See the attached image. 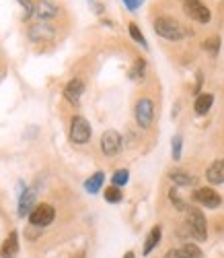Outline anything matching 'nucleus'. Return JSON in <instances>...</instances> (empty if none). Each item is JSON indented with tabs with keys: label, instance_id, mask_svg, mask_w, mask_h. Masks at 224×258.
<instances>
[{
	"label": "nucleus",
	"instance_id": "obj_12",
	"mask_svg": "<svg viewBox=\"0 0 224 258\" xmlns=\"http://www.w3.org/2000/svg\"><path fill=\"white\" fill-rule=\"evenodd\" d=\"M82 93H84V81H82V79H72V81L64 87V97H66V101H70V103H74V105L80 101Z\"/></svg>",
	"mask_w": 224,
	"mask_h": 258
},
{
	"label": "nucleus",
	"instance_id": "obj_28",
	"mask_svg": "<svg viewBox=\"0 0 224 258\" xmlns=\"http://www.w3.org/2000/svg\"><path fill=\"white\" fill-rule=\"evenodd\" d=\"M142 3H144V0H124V5H126L130 11H136V9H138Z\"/></svg>",
	"mask_w": 224,
	"mask_h": 258
},
{
	"label": "nucleus",
	"instance_id": "obj_8",
	"mask_svg": "<svg viewBox=\"0 0 224 258\" xmlns=\"http://www.w3.org/2000/svg\"><path fill=\"white\" fill-rule=\"evenodd\" d=\"M56 37V29L48 23H39L37 25H31L29 27V39L35 41V44H50V41H54Z\"/></svg>",
	"mask_w": 224,
	"mask_h": 258
},
{
	"label": "nucleus",
	"instance_id": "obj_13",
	"mask_svg": "<svg viewBox=\"0 0 224 258\" xmlns=\"http://www.w3.org/2000/svg\"><path fill=\"white\" fill-rule=\"evenodd\" d=\"M165 258H201V250L195 244H183L177 250H169Z\"/></svg>",
	"mask_w": 224,
	"mask_h": 258
},
{
	"label": "nucleus",
	"instance_id": "obj_10",
	"mask_svg": "<svg viewBox=\"0 0 224 258\" xmlns=\"http://www.w3.org/2000/svg\"><path fill=\"white\" fill-rule=\"evenodd\" d=\"M35 199H37V190L29 188L23 190L19 195V217H29V213L35 209Z\"/></svg>",
	"mask_w": 224,
	"mask_h": 258
},
{
	"label": "nucleus",
	"instance_id": "obj_17",
	"mask_svg": "<svg viewBox=\"0 0 224 258\" xmlns=\"http://www.w3.org/2000/svg\"><path fill=\"white\" fill-rule=\"evenodd\" d=\"M161 233H163L161 225H154V227L150 229L148 238H146V242H144V254H150V252L156 248V244L161 242Z\"/></svg>",
	"mask_w": 224,
	"mask_h": 258
},
{
	"label": "nucleus",
	"instance_id": "obj_4",
	"mask_svg": "<svg viewBox=\"0 0 224 258\" xmlns=\"http://www.w3.org/2000/svg\"><path fill=\"white\" fill-rule=\"evenodd\" d=\"M56 219V209L52 207V205H48V203H41V205H37L31 213H29V223H31V227H46V225H50L52 221Z\"/></svg>",
	"mask_w": 224,
	"mask_h": 258
},
{
	"label": "nucleus",
	"instance_id": "obj_18",
	"mask_svg": "<svg viewBox=\"0 0 224 258\" xmlns=\"http://www.w3.org/2000/svg\"><path fill=\"white\" fill-rule=\"evenodd\" d=\"M103 182H105V174L103 171H97V174H93L84 182V190L91 192V195H97V192L101 190V186H103Z\"/></svg>",
	"mask_w": 224,
	"mask_h": 258
},
{
	"label": "nucleus",
	"instance_id": "obj_7",
	"mask_svg": "<svg viewBox=\"0 0 224 258\" xmlns=\"http://www.w3.org/2000/svg\"><path fill=\"white\" fill-rule=\"evenodd\" d=\"M122 135L118 131H105L103 137H101V151L107 155V157H114L122 151Z\"/></svg>",
	"mask_w": 224,
	"mask_h": 258
},
{
	"label": "nucleus",
	"instance_id": "obj_26",
	"mask_svg": "<svg viewBox=\"0 0 224 258\" xmlns=\"http://www.w3.org/2000/svg\"><path fill=\"white\" fill-rule=\"evenodd\" d=\"M169 199H171V203L179 209V211H189V207L183 203V199L181 197H179V192L175 190V188H171V192H169Z\"/></svg>",
	"mask_w": 224,
	"mask_h": 258
},
{
	"label": "nucleus",
	"instance_id": "obj_15",
	"mask_svg": "<svg viewBox=\"0 0 224 258\" xmlns=\"http://www.w3.org/2000/svg\"><path fill=\"white\" fill-rule=\"evenodd\" d=\"M206 178H208L210 184H224V159H216L208 167Z\"/></svg>",
	"mask_w": 224,
	"mask_h": 258
},
{
	"label": "nucleus",
	"instance_id": "obj_16",
	"mask_svg": "<svg viewBox=\"0 0 224 258\" xmlns=\"http://www.w3.org/2000/svg\"><path fill=\"white\" fill-rule=\"evenodd\" d=\"M212 103H214V95H212V93H199L197 99H195V103H193V110H195L199 116H204V114L210 112Z\"/></svg>",
	"mask_w": 224,
	"mask_h": 258
},
{
	"label": "nucleus",
	"instance_id": "obj_25",
	"mask_svg": "<svg viewBox=\"0 0 224 258\" xmlns=\"http://www.w3.org/2000/svg\"><path fill=\"white\" fill-rule=\"evenodd\" d=\"M201 48H204L206 52H210L212 56H216V54H218V48H220V37H218V35H214V37L206 39L204 44H201Z\"/></svg>",
	"mask_w": 224,
	"mask_h": 258
},
{
	"label": "nucleus",
	"instance_id": "obj_2",
	"mask_svg": "<svg viewBox=\"0 0 224 258\" xmlns=\"http://www.w3.org/2000/svg\"><path fill=\"white\" fill-rule=\"evenodd\" d=\"M187 229L195 240H199V242L206 240L208 238V223H206L204 213L197 211V209H189L187 211Z\"/></svg>",
	"mask_w": 224,
	"mask_h": 258
},
{
	"label": "nucleus",
	"instance_id": "obj_14",
	"mask_svg": "<svg viewBox=\"0 0 224 258\" xmlns=\"http://www.w3.org/2000/svg\"><path fill=\"white\" fill-rule=\"evenodd\" d=\"M17 254H19V235H17V231H11L7 235V240L3 242V246H0V256L15 258Z\"/></svg>",
	"mask_w": 224,
	"mask_h": 258
},
{
	"label": "nucleus",
	"instance_id": "obj_3",
	"mask_svg": "<svg viewBox=\"0 0 224 258\" xmlns=\"http://www.w3.org/2000/svg\"><path fill=\"white\" fill-rule=\"evenodd\" d=\"M91 135H93V128L88 124V120L82 116H74L70 122V141L74 145H84L91 141Z\"/></svg>",
	"mask_w": 224,
	"mask_h": 258
},
{
	"label": "nucleus",
	"instance_id": "obj_27",
	"mask_svg": "<svg viewBox=\"0 0 224 258\" xmlns=\"http://www.w3.org/2000/svg\"><path fill=\"white\" fill-rule=\"evenodd\" d=\"M17 3L23 7V19L25 21L33 17V3H31V0H17Z\"/></svg>",
	"mask_w": 224,
	"mask_h": 258
},
{
	"label": "nucleus",
	"instance_id": "obj_22",
	"mask_svg": "<svg viewBox=\"0 0 224 258\" xmlns=\"http://www.w3.org/2000/svg\"><path fill=\"white\" fill-rule=\"evenodd\" d=\"M103 197H105V201H107V203H114V205H116V203H120V201L124 199L122 188H118V186H109V188L105 190V195H103Z\"/></svg>",
	"mask_w": 224,
	"mask_h": 258
},
{
	"label": "nucleus",
	"instance_id": "obj_6",
	"mask_svg": "<svg viewBox=\"0 0 224 258\" xmlns=\"http://www.w3.org/2000/svg\"><path fill=\"white\" fill-rule=\"evenodd\" d=\"M136 122L140 128H150L152 126V120H154V103L148 99V97H142L138 103H136Z\"/></svg>",
	"mask_w": 224,
	"mask_h": 258
},
{
	"label": "nucleus",
	"instance_id": "obj_21",
	"mask_svg": "<svg viewBox=\"0 0 224 258\" xmlns=\"http://www.w3.org/2000/svg\"><path fill=\"white\" fill-rule=\"evenodd\" d=\"M128 31H130V35H132L134 41H138L142 48H148V41H146V37L142 35V31H140V27H138L136 23H130V25H128Z\"/></svg>",
	"mask_w": 224,
	"mask_h": 258
},
{
	"label": "nucleus",
	"instance_id": "obj_23",
	"mask_svg": "<svg viewBox=\"0 0 224 258\" xmlns=\"http://www.w3.org/2000/svg\"><path fill=\"white\" fill-rule=\"evenodd\" d=\"M181 147H183V137L181 135H175L171 139V151H173V159L175 161L181 159Z\"/></svg>",
	"mask_w": 224,
	"mask_h": 258
},
{
	"label": "nucleus",
	"instance_id": "obj_1",
	"mask_svg": "<svg viewBox=\"0 0 224 258\" xmlns=\"http://www.w3.org/2000/svg\"><path fill=\"white\" fill-rule=\"evenodd\" d=\"M154 31L159 33L161 37L173 39V41L191 35V31H187V29H185L181 23H179L177 19H173V17H159V19L154 21Z\"/></svg>",
	"mask_w": 224,
	"mask_h": 258
},
{
	"label": "nucleus",
	"instance_id": "obj_29",
	"mask_svg": "<svg viewBox=\"0 0 224 258\" xmlns=\"http://www.w3.org/2000/svg\"><path fill=\"white\" fill-rule=\"evenodd\" d=\"M124 258H136V256H134V252H126Z\"/></svg>",
	"mask_w": 224,
	"mask_h": 258
},
{
	"label": "nucleus",
	"instance_id": "obj_20",
	"mask_svg": "<svg viewBox=\"0 0 224 258\" xmlns=\"http://www.w3.org/2000/svg\"><path fill=\"white\" fill-rule=\"evenodd\" d=\"M144 73H146V60L138 58L136 62H134L132 71H130V79L132 81H142L144 79Z\"/></svg>",
	"mask_w": 224,
	"mask_h": 258
},
{
	"label": "nucleus",
	"instance_id": "obj_5",
	"mask_svg": "<svg viewBox=\"0 0 224 258\" xmlns=\"http://www.w3.org/2000/svg\"><path fill=\"white\" fill-rule=\"evenodd\" d=\"M183 11L189 19L197 21V23H210V19H212V13L206 5H201L199 0H185L183 3Z\"/></svg>",
	"mask_w": 224,
	"mask_h": 258
},
{
	"label": "nucleus",
	"instance_id": "obj_19",
	"mask_svg": "<svg viewBox=\"0 0 224 258\" xmlns=\"http://www.w3.org/2000/svg\"><path fill=\"white\" fill-rule=\"evenodd\" d=\"M171 182L177 184V186H193L195 184V178L185 174V171H171Z\"/></svg>",
	"mask_w": 224,
	"mask_h": 258
},
{
	"label": "nucleus",
	"instance_id": "obj_9",
	"mask_svg": "<svg viewBox=\"0 0 224 258\" xmlns=\"http://www.w3.org/2000/svg\"><path fill=\"white\" fill-rule=\"evenodd\" d=\"M60 13V9L52 3V0H37V3L33 5V15L41 21V23H46V21L50 19H56Z\"/></svg>",
	"mask_w": 224,
	"mask_h": 258
},
{
	"label": "nucleus",
	"instance_id": "obj_11",
	"mask_svg": "<svg viewBox=\"0 0 224 258\" xmlns=\"http://www.w3.org/2000/svg\"><path fill=\"white\" fill-rule=\"evenodd\" d=\"M193 199H195L199 205L208 207V209H216V207H220V203H222L220 195H218L216 190H212V188H199V190H195Z\"/></svg>",
	"mask_w": 224,
	"mask_h": 258
},
{
	"label": "nucleus",
	"instance_id": "obj_24",
	"mask_svg": "<svg viewBox=\"0 0 224 258\" xmlns=\"http://www.w3.org/2000/svg\"><path fill=\"white\" fill-rule=\"evenodd\" d=\"M128 180H130V171H128V169H118L116 174H114V178H111L114 186H118V188L126 186V184H128Z\"/></svg>",
	"mask_w": 224,
	"mask_h": 258
}]
</instances>
